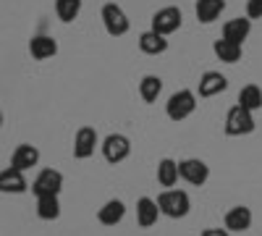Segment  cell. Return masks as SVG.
I'll use <instances>...</instances> for the list:
<instances>
[{
  "label": "cell",
  "mask_w": 262,
  "mask_h": 236,
  "mask_svg": "<svg viewBox=\"0 0 262 236\" xmlns=\"http://www.w3.org/2000/svg\"><path fill=\"white\" fill-rule=\"evenodd\" d=\"M155 202L160 207V216L173 218V221L186 218L189 210H191V200H189V195L184 189H163V195Z\"/></svg>",
  "instance_id": "1"
},
{
  "label": "cell",
  "mask_w": 262,
  "mask_h": 236,
  "mask_svg": "<svg viewBox=\"0 0 262 236\" xmlns=\"http://www.w3.org/2000/svg\"><path fill=\"white\" fill-rule=\"evenodd\" d=\"M196 111V95L191 90H179V92H173L165 102V116L170 121H186L191 113Z\"/></svg>",
  "instance_id": "2"
},
{
  "label": "cell",
  "mask_w": 262,
  "mask_h": 236,
  "mask_svg": "<svg viewBox=\"0 0 262 236\" xmlns=\"http://www.w3.org/2000/svg\"><path fill=\"white\" fill-rule=\"evenodd\" d=\"M254 113H249L242 105H233V108L226 113V123H223V132L228 137H247L254 132Z\"/></svg>",
  "instance_id": "3"
},
{
  "label": "cell",
  "mask_w": 262,
  "mask_h": 236,
  "mask_svg": "<svg viewBox=\"0 0 262 236\" xmlns=\"http://www.w3.org/2000/svg\"><path fill=\"white\" fill-rule=\"evenodd\" d=\"M34 197H60L63 191V174L55 168H42L37 179L32 181Z\"/></svg>",
  "instance_id": "4"
},
{
  "label": "cell",
  "mask_w": 262,
  "mask_h": 236,
  "mask_svg": "<svg viewBox=\"0 0 262 236\" xmlns=\"http://www.w3.org/2000/svg\"><path fill=\"white\" fill-rule=\"evenodd\" d=\"M100 16H102L105 32L111 34V37H123L131 29V21H128V16L123 13V8L118 3H105Z\"/></svg>",
  "instance_id": "5"
},
{
  "label": "cell",
  "mask_w": 262,
  "mask_h": 236,
  "mask_svg": "<svg viewBox=\"0 0 262 236\" xmlns=\"http://www.w3.org/2000/svg\"><path fill=\"white\" fill-rule=\"evenodd\" d=\"M100 147H102V158L111 165H118L131 155V142L126 134H107Z\"/></svg>",
  "instance_id": "6"
},
{
  "label": "cell",
  "mask_w": 262,
  "mask_h": 236,
  "mask_svg": "<svg viewBox=\"0 0 262 236\" xmlns=\"http://www.w3.org/2000/svg\"><path fill=\"white\" fill-rule=\"evenodd\" d=\"M181 21H184L181 8H176V6H165V8L155 11V16H152V32H158V34L168 37V34H173V32H179V29H181Z\"/></svg>",
  "instance_id": "7"
},
{
  "label": "cell",
  "mask_w": 262,
  "mask_h": 236,
  "mask_svg": "<svg viewBox=\"0 0 262 236\" xmlns=\"http://www.w3.org/2000/svg\"><path fill=\"white\" fill-rule=\"evenodd\" d=\"M179 176L191 184V186H205L207 179H210V165L200 158H186V160H179Z\"/></svg>",
  "instance_id": "8"
},
{
  "label": "cell",
  "mask_w": 262,
  "mask_h": 236,
  "mask_svg": "<svg viewBox=\"0 0 262 236\" xmlns=\"http://www.w3.org/2000/svg\"><path fill=\"white\" fill-rule=\"evenodd\" d=\"M100 144V137H97V128L95 126H79L76 134H74V158L79 160H86L95 155V149Z\"/></svg>",
  "instance_id": "9"
},
{
  "label": "cell",
  "mask_w": 262,
  "mask_h": 236,
  "mask_svg": "<svg viewBox=\"0 0 262 236\" xmlns=\"http://www.w3.org/2000/svg\"><path fill=\"white\" fill-rule=\"evenodd\" d=\"M252 221H254V216H252V210H249L247 205H233V207L226 212L223 226H226L228 233H244V231L252 228Z\"/></svg>",
  "instance_id": "10"
},
{
  "label": "cell",
  "mask_w": 262,
  "mask_h": 236,
  "mask_svg": "<svg viewBox=\"0 0 262 236\" xmlns=\"http://www.w3.org/2000/svg\"><path fill=\"white\" fill-rule=\"evenodd\" d=\"M226 90H228V79L221 71H205L200 76V84H196V92H200V97H205V100L223 95Z\"/></svg>",
  "instance_id": "11"
},
{
  "label": "cell",
  "mask_w": 262,
  "mask_h": 236,
  "mask_svg": "<svg viewBox=\"0 0 262 236\" xmlns=\"http://www.w3.org/2000/svg\"><path fill=\"white\" fill-rule=\"evenodd\" d=\"M27 189H29V181L21 170H16L11 165L0 170V191L3 195H24Z\"/></svg>",
  "instance_id": "12"
},
{
  "label": "cell",
  "mask_w": 262,
  "mask_h": 236,
  "mask_svg": "<svg viewBox=\"0 0 262 236\" xmlns=\"http://www.w3.org/2000/svg\"><path fill=\"white\" fill-rule=\"evenodd\" d=\"M39 163V149L34 144H18L11 155V168L21 170V174H27L29 168H34Z\"/></svg>",
  "instance_id": "13"
},
{
  "label": "cell",
  "mask_w": 262,
  "mask_h": 236,
  "mask_svg": "<svg viewBox=\"0 0 262 236\" xmlns=\"http://www.w3.org/2000/svg\"><path fill=\"white\" fill-rule=\"evenodd\" d=\"M252 32V21L247 16H238V18H231L223 24V39L228 42H236V45H244V39L249 37Z\"/></svg>",
  "instance_id": "14"
},
{
  "label": "cell",
  "mask_w": 262,
  "mask_h": 236,
  "mask_svg": "<svg viewBox=\"0 0 262 236\" xmlns=\"http://www.w3.org/2000/svg\"><path fill=\"white\" fill-rule=\"evenodd\" d=\"M126 218V205L121 202V200H107L100 210H97V221L102 223V226H118L121 221Z\"/></svg>",
  "instance_id": "15"
},
{
  "label": "cell",
  "mask_w": 262,
  "mask_h": 236,
  "mask_svg": "<svg viewBox=\"0 0 262 236\" xmlns=\"http://www.w3.org/2000/svg\"><path fill=\"white\" fill-rule=\"evenodd\" d=\"M29 53H32L34 60H48L58 53V42L48 34H34L29 39Z\"/></svg>",
  "instance_id": "16"
},
{
  "label": "cell",
  "mask_w": 262,
  "mask_h": 236,
  "mask_svg": "<svg viewBox=\"0 0 262 236\" xmlns=\"http://www.w3.org/2000/svg\"><path fill=\"white\" fill-rule=\"evenodd\" d=\"M158 218H160L158 202L149 200V197H139V202H137V223L142 228H152V226L158 223Z\"/></svg>",
  "instance_id": "17"
},
{
  "label": "cell",
  "mask_w": 262,
  "mask_h": 236,
  "mask_svg": "<svg viewBox=\"0 0 262 236\" xmlns=\"http://www.w3.org/2000/svg\"><path fill=\"white\" fill-rule=\"evenodd\" d=\"M196 18L202 21V24H212L215 18H221V13L226 11V0H196Z\"/></svg>",
  "instance_id": "18"
},
{
  "label": "cell",
  "mask_w": 262,
  "mask_h": 236,
  "mask_svg": "<svg viewBox=\"0 0 262 236\" xmlns=\"http://www.w3.org/2000/svg\"><path fill=\"white\" fill-rule=\"evenodd\" d=\"M139 50L144 53V55H163L165 50H168V37H163V34H158V32H144L142 37H139Z\"/></svg>",
  "instance_id": "19"
},
{
  "label": "cell",
  "mask_w": 262,
  "mask_h": 236,
  "mask_svg": "<svg viewBox=\"0 0 262 236\" xmlns=\"http://www.w3.org/2000/svg\"><path fill=\"white\" fill-rule=\"evenodd\" d=\"M179 160H173V158H163L158 163V184L165 186V189H173L179 184Z\"/></svg>",
  "instance_id": "20"
},
{
  "label": "cell",
  "mask_w": 262,
  "mask_h": 236,
  "mask_svg": "<svg viewBox=\"0 0 262 236\" xmlns=\"http://www.w3.org/2000/svg\"><path fill=\"white\" fill-rule=\"evenodd\" d=\"M242 108H247L249 113H257L262 111V90L257 87V84H244L242 92H238V102Z\"/></svg>",
  "instance_id": "21"
},
{
  "label": "cell",
  "mask_w": 262,
  "mask_h": 236,
  "mask_svg": "<svg viewBox=\"0 0 262 236\" xmlns=\"http://www.w3.org/2000/svg\"><path fill=\"white\" fill-rule=\"evenodd\" d=\"M160 92H163V79H160V76L147 74V76L139 81V97H142L147 105L155 102V100L160 97Z\"/></svg>",
  "instance_id": "22"
},
{
  "label": "cell",
  "mask_w": 262,
  "mask_h": 236,
  "mask_svg": "<svg viewBox=\"0 0 262 236\" xmlns=\"http://www.w3.org/2000/svg\"><path fill=\"white\" fill-rule=\"evenodd\" d=\"M212 50H215V55L221 58L223 63H238V60H242V45L228 42V39H223V37L212 42Z\"/></svg>",
  "instance_id": "23"
},
{
  "label": "cell",
  "mask_w": 262,
  "mask_h": 236,
  "mask_svg": "<svg viewBox=\"0 0 262 236\" xmlns=\"http://www.w3.org/2000/svg\"><path fill=\"white\" fill-rule=\"evenodd\" d=\"M37 218L39 221H58L60 218V200L58 197H37Z\"/></svg>",
  "instance_id": "24"
},
{
  "label": "cell",
  "mask_w": 262,
  "mask_h": 236,
  "mask_svg": "<svg viewBox=\"0 0 262 236\" xmlns=\"http://www.w3.org/2000/svg\"><path fill=\"white\" fill-rule=\"evenodd\" d=\"M55 13L63 24H71L81 13V0H55Z\"/></svg>",
  "instance_id": "25"
},
{
  "label": "cell",
  "mask_w": 262,
  "mask_h": 236,
  "mask_svg": "<svg viewBox=\"0 0 262 236\" xmlns=\"http://www.w3.org/2000/svg\"><path fill=\"white\" fill-rule=\"evenodd\" d=\"M247 18H262V0H247Z\"/></svg>",
  "instance_id": "26"
},
{
  "label": "cell",
  "mask_w": 262,
  "mask_h": 236,
  "mask_svg": "<svg viewBox=\"0 0 262 236\" xmlns=\"http://www.w3.org/2000/svg\"><path fill=\"white\" fill-rule=\"evenodd\" d=\"M200 236H231V233H228L226 228H205Z\"/></svg>",
  "instance_id": "27"
},
{
  "label": "cell",
  "mask_w": 262,
  "mask_h": 236,
  "mask_svg": "<svg viewBox=\"0 0 262 236\" xmlns=\"http://www.w3.org/2000/svg\"><path fill=\"white\" fill-rule=\"evenodd\" d=\"M0 128H3V111H0Z\"/></svg>",
  "instance_id": "28"
}]
</instances>
